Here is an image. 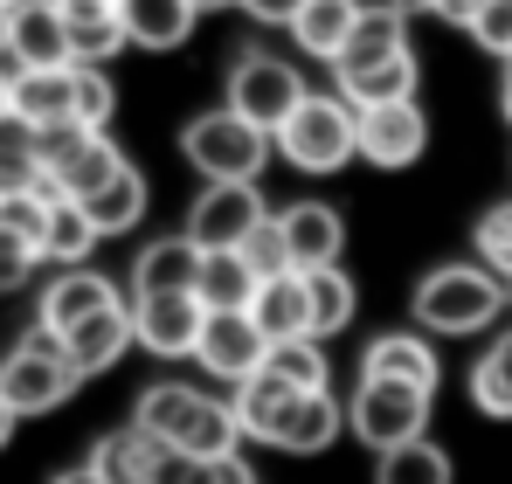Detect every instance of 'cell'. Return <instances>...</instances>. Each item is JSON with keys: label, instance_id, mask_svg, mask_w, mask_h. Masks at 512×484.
Masks as SVG:
<instances>
[{"label": "cell", "instance_id": "obj_42", "mask_svg": "<svg viewBox=\"0 0 512 484\" xmlns=\"http://www.w3.org/2000/svg\"><path fill=\"white\" fill-rule=\"evenodd\" d=\"M236 7H243V14H250V21H263V28H291V21H298V7H305V0H236Z\"/></svg>", "mask_w": 512, "mask_h": 484}, {"label": "cell", "instance_id": "obj_5", "mask_svg": "<svg viewBox=\"0 0 512 484\" xmlns=\"http://www.w3.org/2000/svg\"><path fill=\"white\" fill-rule=\"evenodd\" d=\"M180 153H187V166L201 180H256L270 166V153H277V139L263 125H250L236 104H215V111L180 125Z\"/></svg>", "mask_w": 512, "mask_h": 484}, {"label": "cell", "instance_id": "obj_15", "mask_svg": "<svg viewBox=\"0 0 512 484\" xmlns=\"http://www.w3.org/2000/svg\"><path fill=\"white\" fill-rule=\"evenodd\" d=\"M139 346V325H132V305L118 298V305H104V312H90L84 325H70L63 332V353H70V367L77 374H104V367H118L125 353Z\"/></svg>", "mask_w": 512, "mask_h": 484}, {"label": "cell", "instance_id": "obj_27", "mask_svg": "<svg viewBox=\"0 0 512 484\" xmlns=\"http://www.w3.org/2000/svg\"><path fill=\"white\" fill-rule=\"evenodd\" d=\"M340 422H346V408L333 402V388H312V395H298L291 422H284V436H277V450H291V457H319V450L340 443Z\"/></svg>", "mask_w": 512, "mask_h": 484}, {"label": "cell", "instance_id": "obj_28", "mask_svg": "<svg viewBox=\"0 0 512 484\" xmlns=\"http://www.w3.org/2000/svg\"><path fill=\"white\" fill-rule=\"evenodd\" d=\"M256 284H263V277H256V263L243 256V249H208V256H201V284H194V291H201V305H208V312H243V305L256 298Z\"/></svg>", "mask_w": 512, "mask_h": 484}, {"label": "cell", "instance_id": "obj_31", "mask_svg": "<svg viewBox=\"0 0 512 484\" xmlns=\"http://www.w3.org/2000/svg\"><path fill=\"white\" fill-rule=\"evenodd\" d=\"M42 180H49L42 173V125L0 111V194L7 187H42Z\"/></svg>", "mask_w": 512, "mask_h": 484}, {"label": "cell", "instance_id": "obj_30", "mask_svg": "<svg viewBox=\"0 0 512 484\" xmlns=\"http://www.w3.org/2000/svg\"><path fill=\"white\" fill-rule=\"evenodd\" d=\"M374 484H457V464L443 443L416 436V443H395L374 457Z\"/></svg>", "mask_w": 512, "mask_h": 484}, {"label": "cell", "instance_id": "obj_19", "mask_svg": "<svg viewBox=\"0 0 512 484\" xmlns=\"http://www.w3.org/2000/svg\"><path fill=\"white\" fill-rule=\"evenodd\" d=\"M104 305H118V284H111V277H97V270H84V263H70V270H56V284L42 291L35 325H49V332L63 339L70 325H84L90 312H104Z\"/></svg>", "mask_w": 512, "mask_h": 484}, {"label": "cell", "instance_id": "obj_35", "mask_svg": "<svg viewBox=\"0 0 512 484\" xmlns=\"http://www.w3.org/2000/svg\"><path fill=\"white\" fill-rule=\"evenodd\" d=\"M263 367H270L277 381H291V388H326V381H333V367H326V346H319V339H277Z\"/></svg>", "mask_w": 512, "mask_h": 484}, {"label": "cell", "instance_id": "obj_9", "mask_svg": "<svg viewBox=\"0 0 512 484\" xmlns=\"http://www.w3.org/2000/svg\"><path fill=\"white\" fill-rule=\"evenodd\" d=\"M222 104H236L250 125L277 132V125L305 104V70L284 63V56H270V49H243V56L229 63V97H222Z\"/></svg>", "mask_w": 512, "mask_h": 484}, {"label": "cell", "instance_id": "obj_34", "mask_svg": "<svg viewBox=\"0 0 512 484\" xmlns=\"http://www.w3.org/2000/svg\"><path fill=\"white\" fill-rule=\"evenodd\" d=\"M305 284H312V332L319 339H333V332H346L353 325V277H346L340 263H326V270H305Z\"/></svg>", "mask_w": 512, "mask_h": 484}, {"label": "cell", "instance_id": "obj_20", "mask_svg": "<svg viewBox=\"0 0 512 484\" xmlns=\"http://www.w3.org/2000/svg\"><path fill=\"white\" fill-rule=\"evenodd\" d=\"M250 312H256V325L270 332V346H277V339H319V332H312V284H305V270L263 277Z\"/></svg>", "mask_w": 512, "mask_h": 484}, {"label": "cell", "instance_id": "obj_41", "mask_svg": "<svg viewBox=\"0 0 512 484\" xmlns=\"http://www.w3.org/2000/svg\"><path fill=\"white\" fill-rule=\"evenodd\" d=\"M153 484H208V464H201V457H187V450H167V457H160V471H153Z\"/></svg>", "mask_w": 512, "mask_h": 484}, {"label": "cell", "instance_id": "obj_18", "mask_svg": "<svg viewBox=\"0 0 512 484\" xmlns=\"http://www.w3.org/2000/svg\"><path fill=\"white\" fill-rule=\"evenodd\" d=\"M7 111L28 118V125L77 118V63H63V70H7Z\"/></svg>", "mask_w": 512, "mask_h": 484}, {"label": "cell", "instance_id": "obj_10", "mask_svg": "<svg viewBox=\"0 0 512 484\" xmlns=\"http://www.w3.org/2000/svg\"><path fill=\"white\" fill-rule=\"evenodd\" d=\"M263 222H270V201L256 180H208L201 201L187 208V236L201 249H243Z\"/></svg>", "mask_w": 512, "mask_h": 484}, {"label": "cell", "instance_id": "obj_54", "mask_svg": "<svg viewBox=\"0 0 512 484\" xmlns=\"http://www.w3.org/2000/svg\"><path fill=\"white\" fill-rule=\"evenodd\" d=\"M506 291H512V284H506Z\"/></svg>", "mask_w": 512, "mask_h": 484}, {"label": "cell", "instance_id": "obj_22", "mask_svg": "<svg viewBox=\"0 0 512 484\" xmlns=\"http://www.w3.org/2000/svg\"><path fill=\"white\" fill-rule=\"evenodd\" d=\"M56 14L70 21L77 63H111L118 49H132V35H125V0H56Z\"/></svg>", "mask_w": 512, "mask_h": 484}, {"label": "cell", "instance_id": "obj_6", "mask_svg": "<svg viewBox=\"0 0 512 484\" xmlns=\"http://www.w3.org/2000/svg\"><path fill=\"white\" fill-rule=\"evenodd\" d=\"M77 367H70V353H63V339L49 332V325H35L7 360H0V395L14 415H49V408H63L77 395Z\"/></svg>", "mask_w": 512, "mask_h": 484}, {"label": "cell", "instance_id": "obj_43", "mask_svg": "<svg viewBox=\"0 0 512 484\" xmlns=\"http://www.w3.org/2000/svg\"><path fill=\"white\" fill-rule=\"evenodd\" d=\"M201 464H208V484H256L250 457H236V450L229 457H201Z\"/></svg>", "mask_w": 512, "mask_h": 484}, {"label": "cell", "instance_id": "obj_16", "mask_svg": "<svg viewBox=\"0 0 512 484\" xmlns=\"http://www.w3.org/2000/svg\"><path fill=\"white\" fill-rule=\"evenodd\" d=\"M277 229H284V249L298 270H326L346 249V222L333 201H291V208H277Z\"/></svg>", "mask_w": 512, "mask_h": 484}, {"label": "cell", "instance_id": "obj_51", "mask_svg": "<svg viewBox=\"0 0 512 484\" xmlns=\"http://www.w3.org/2000/svg\"><path fill=\"white\" fill-rule=\"evenodd\" d=\"M0 111H7V70H0Z\"/></svg>", "mask_w": 512, "mask_h": 484}, {"label": "cell", "instance_id": "obj_4", "mask_svg": "<svg viewBox=\"0 0 512 484\" xmlns=\"http://www.w3.org/2000/svg\"><path fill=\"white\" fill-rule=\"evenodd\" d=\"M270 139L284 166H298V173H340L346 160H360V104L340 90H305V104Z\"/></svg>", "mask_w": 512, "mask_h": 484}, {"label": "cell", "instance_id": "obj_38", "mask_svg": "<svg viewBox=\"0 0 512 484\" xmlns=\"http://www.w3.org/2000/svg\"><path fill=\"white\" fill-rule=\"evenodd\" d=\"M471 42L485 49V56H512V0H485V14L471 21Z\"/></svg>", "mask_w": 512, "mask_h": 484}, {"label": "cell", "instance_id": "obj_37", "mask_svg": "<svg viewBox=\"0 0 512 484\" xmlns=\"http://www.w3.org/2000/svg\"><path fill=\"white\" fill-rule=\"evenodd\" d=\"M118 111V83L104 77V63H77V125H111Z\"/></svg>", "mask_w": 512, "mask_h": 484}, {"label": "cell", "instance_id": "obj_29", "mask_svg": "<svg viewBox=\"0 0 512 484\" xmlns=\"http://www.w3.org/2000/svg\"><path fill=\"white\" fill-rule=\"evenodd\" d=\"M84 208H90V222L104 229V236H125V229H139L146 222V173L125 160L97 194H84Z\"/></svg>", "mask_w": 512, "mask_h": 484}, {"label": "cell", "instance_id": "obj_50", "mask_svg": "<svg viewBox=\"0 0 512 484\" xmlns=\"http://www.w3.org/2000/svg\"><path fill=\"white\" fill-rule=\"evenodd\" d=\"M194 7H201V14H208V7H229V0H194Z\"/></svg>", "mask_w": 512, "mask_h": 484}, {"label": "cell", "instance_id": "obj_7", "mask_svg": "<svg viewBox=\"0 0 512 484\" xmlns=\"http://www.w3.org/2000/svg\"><path fill=\"white\" fill-rule=\"evenodd\" d=\"M118 166H125V153L104 139V125H77V118L42 125V173H49L42 187H49V194L84 201V194H97Z\"/></svg>", "mask_w": 512, "mask_h": 484}, {"label": "cell", "instance_id": "obj_44", "mask_svg": "<svg viewBox=\"0 0 512 484\" xmlns=\"http://www.w3.org/2000/svg\"><path fill=\"white\" fill-rule=\"evenodd\" d=\"M436 14H443L450 28H464V35H471V21L485 14V0H436Z\"/></svg>", "mask_w": 512, "mask_h": 484}, {"label": "cell", "instance_id": "obj_46", "mask_svg": "<svg viewBox=\"0 0 512 484\" xmlns=\"http://www.w3.org/2000/svg\"><path fill=\"white\" fill-rule=\"evenodd\" d=\"M14 422H21V415H14V408H7V395H0V443L14 436Z\"/></svg>", "mask_w": 512, "mask_h": 484}, {"label": "cell", "instance_id": "obj_8", "mask_svg": "<svg viewBox=\"0 0 512 484\" xmlns=\"http://www.w3.org/2000/svg\"><path fill=\"white\" fill-rule=\"evenodd\" d=\"M346 429H353L374 457L395 450V443H416V436H429V388L367 381V374H360V388H353V402H346Z\"/></svg>", "mask_w": 512, "mask_h": 484}, {"label": "cell", "instance_id": "obj_11", "mask_svg": "<svg viewBox=\"0 0 512 484\" xmlns=\"http://www.w3.org/2000/svg\"><path fill=\"white\" fill-rule=\"evenodd\" d=\"M194 360H201V374H215L222 388H243L250 374H263V360H270V332L256 325L250 305H243V312H208Z\"/></svg>", "mask_w": 512, "mask_h": 484}, {"label": "cell", "instance_id": "obj_48", "mask_svg": "<svg viewBox=\"0 0 512 484\" xmlns=\"http://www.w3.org/2000/svg\"><path fill=\"white\" fill-rule=\"evenodd\" d=\"M402 14H436V0H395Z\"/></svg>", "mask_w": 512, "mask_h": 484}, {"label": "cell", "instance_id": "obj_49", "mask_svg": "<svg viewBox=\"0 0 512 484\" xmlns=\"http://www.w3.org/2000/svg\"><path fill=\"white\" fill-rule=\"evenodd\" d=\"M0 56H7V7H0Z\"/></svg>", "mask_w": 512, "mask_h": 484}, {"label": "cell", "instance_id": "obj_21", "mask_svg": "<svg viewBox=\"0 0 512 484\" xmlns=\"http://www.w3.org/2000/svg\"><path fill=\"white\" fill-rule=\"evenodd\" d=\"M201 242L187 236H160V242H146L139 249V263H132V298H153V291H194L201 284Z\"/></svg>", "mask_w": 512, "mask_h": 484}, {"label": "cell", "instance_id": "obj_14", "mask_svg": "<svg viewBox=\"0 0 512 484\" xmlns=\"http://www.w3.org/2000/svg\"><path fill=\"white\" fill-rule=\"evenodd\" d=\"M7 56H14V70H63V63H77L70 21L56 14V0H14L7 7Z\"/></svg>", "mask_w": 512, "mask_h": 484}, {"label": "cell", "instance_id": "obj_25", "mask_svg": "<svg viewBox=\"0 0 512 484\" xmlns=\"http://www.w3.org/2000/svg\"><path fill=\"white\" fill-rule=\"evenodd\" d=\"M353 21H360V0H305L291 21V42L312 63H340V49L353 42Z\"/></svg>", "mask_w": 512, "mask_h": 484}, {"label": "cell", "instance_id": "obj_2", "mask_svg": "<svg viewBox=\"0 0 512 484\" xmlns=\"http://www.w3.org/2000/svg\"><path fill=\"white\" fill-rule=\"evenodd\" d=\"M512 305L506 277L492 270V263H436L423 270V284L409 291V312L423 332L436 339H471V332H485V325H499V312Z\"/></svg>", "mask_w": 512, "mask_h": 484}, {"label": "cell", "instance_id": "obj_40", "mask_svg": "<svg viewBox=\"0 0 512 484\" xmlns=\"http://www.w3.org/2000/svg\"><path fill=\"white\" fill-rule=\"evenodd\" d=\"M35 263H42V249H35V242H21V236H7V229H0V291H21Z\"/></svg>", "mask_w": 512, "mask_h": 484}, {"label": "cell", "instance_id": "obj_47", "mask_svg": "<svg viewBox=\"0 0 512 484\" xmlns=\"http://www.w3.org/2000/svg\"><path fill=\"white\" fill-rule=\"evenodd\" d=\"M499 118L512 125V70H506V90H499Z\"/></svg>", "mask_w": 512, "mask_h": 484}, {"label": "cell", "instance_id": "obj_13", "mask_svg": "<svg viewBox=\"0 0 512 484\" xmlns=\"http://www.w3.org/2000/svg\"><path fill=\"white\" fill-rule=\"evenodd\" d=\"M201 291H153V298H132V325H139V346L160 353V360H194L201 346Z\"/></svg>", "mask_w": 512, "mask_h": 484}, {"label": "cell", "instance_id": "obj_53", "mask_svg": "<svg viewBox=\"0 0 512 484\" xmlns=\"http://www.w3.org/2000/svg\"><path fill=\"white\" fill-rule=\"evenodd\" d=\"M506 70H512V56H506Z\"/></svg>", "mask_w": 512, "mask_h": 484}, {"label": "cell", "instance_id": "obj_36", "mask_svg": "<svg viewBox=\"0 0 512 484\" xmlns=\"http://www.w3.org/2000/svg\"><path fill=\"white\" fill-rule=\"evenodd\" d=\"M471 249H478V263H492V270L512 284V201H499V208H485V215H478Z\"/></svg>", "mask_w": 512, "mask_h": 484}, {"label": "cell", "instance_id": "obj_1", "mask_svg": "<svg viewBox=\"0 0 512 484\" xmlns=\"http://www.w3.org/2000/svg\"><path fill=\"white\" fill-rule=\"evenodd\" d=\"M333 83H340V97L353 104H388V97H416V49H409V14L388 0V7H360V21H353V42L340 49V63H333Z\"/></svg>", "mask_w": 512, "mask_h": 484}, {"label": "cell", "instance_id": "obj_12", "mask_svg": "<svg viewBox=\"0 0 512 484\" xmlns=\"http://www.w3.org/2000/svg\"><path fill=\"white\" fill-rule=\"evenodd\" d=\"M429 153V111L416 97H388V104H360V160L395 173Z\"/></svg>", "mask_w": 512, "mask_h": 484}, {"label": "cell", "instance_id": "obj_23", "mask_svg": "<svg viewBox=\"0 0 512 484\" xmlns=\"http://www.w3.org/2000/svg\"><path fill=\"white\" fill-rule=\"evenodd\" d=\"M298 395H312V388H291V381H277L270 367H263V374H250V381L236 388V422H243V436L277 450V436H284V422H291Z\"/></svg>", "mask_w": 512, "mask_h": 484}, {"label": "cell", "instance_id": "obj_33", "mask_svg": "<svg viewBox=\"0 0 512 484\" xmlns=\"http://www.w3.org/2000/svg\"><path fill=\"white\" fill-rule=\"evenodd\" d=\"M471 402H478V415H492V422H512V332L478 353V367H471Z\"/></svg>", "mask_w": 512, "mask_h": 484}, {"label": "cell", "instance_id": "obj_17", "mask_svg": "<svg viewBox=\"0 0 512 484\" xmlns=\"http://www.w3.org/2000/svg\"><path fill=\"white\" fill-rule=\"evenodd\" d=\"M360 374H367V381H409V388H429V395H436V381H443L436 346H429L423 325H416V332H381V339H367Z\"/></svg>", "mask_w": 512, "mask_h": 484}, {"label": "cell", "instance_id": "obj_24", "mask_svg": "<svg viewBox=\"0 0 512 484\" xmlns=\"http://www.w3.org/2000/svg\"><path fill=\"white\" fill-rule=\"evenodd\" d=\"M160 457H167V443H160V436H146L139 422H132V429L97 436V450H90V464H97V478H104V484H153Z\"/></svg>", "mask_w": 512, "mask_h": 484}, {"label": "cell", "instance_id": "obj_26", "mask_svg": "<svg viewBox=\"0 0 512 484\" xmlns=\"http://www.w3.org/2000/svg\"><path fill=\"white\" fill-rule=\"evenodd\" d=\"M201 7L194 0H125V35L132 49H180L194 35Z\"/></svg>", "mask_w": 512, "mask_h": 484}, {"label": "cell", "instance_id": "obj_52", "mask_svg": "<svg viewBox=\"0 0 512 484\" xmlns=\"http://www.w3.org/2000/svg\"><path fill=\"white\" fill-rule=\"evenodd\" d=\"M0 7H14V0H0Z\"/></svg>", "mask_w": 512, "mask_h": 484}, {"label": "cell", "instance_id": "obj_45", "mask_svg": "<svg viewBox=\"0 0 512 484\" xmlns=\"http://www.w3.org/2000/svg\"><path fill=\"white\" fill-rule=\"evenodd\" d=\"M49 484H104V478H97V464H77V471H56Z\"/></svg>", "mask_w": 512, "mask_h": 484}, {"label": "cell", "instance_id": "obj_32", "mask_svg": "<svg viewBox=\"0 0 512 484\" xmlns=\"http://www.w3.org/2000/svg\"><path fill=\"white\" fill-rule=\"evenodd\" d=\"M104 242V229L90 222V208L84 201H56V215H49V236H42V263H56V270H70V263H84L90 249Z\"/></svg>", "mask_w": 512, "mask_h": 484}, {"label": "cell", "instance_id": "obj_3", "mask_svg": "<svg viewBox=\"0 0 512 484\" xmlns=\"http://www.w3.org/2000/svg\"><path fill=\"white\" fill-rule=\"evenodd\" d=\"M132 422L146 436H160L167 450H187V457H229L236 443H250L243 422H236V402H215V395H201L187 381H153L139 395Z\"/></svg>", "mask_w": 512, "mask_h": 484}, {"label": "cell", "instance_id": "obj_39", "mask_svg": "<svg viewBox=\"0 0 512 484\" xmlns=\"http://www.w3.org/2000/svg\"><path fill=\"white\" fill-rule=\"evenodd\" d=\"M243 256L256 263V277H277V270H298V263H291V249H284V229H277V215H270V222H263V229H256V236L243 242Z\"/></svg>", "mask_w": 512, "mask_h": 484}]
</instances>
